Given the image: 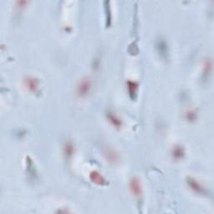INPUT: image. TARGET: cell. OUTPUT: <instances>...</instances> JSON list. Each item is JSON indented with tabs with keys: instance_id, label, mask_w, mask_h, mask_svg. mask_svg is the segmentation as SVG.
<instances>
[{
	"instance_id": "cell-7",
	"label": "cell",
	"mask_w": 214,
	"mask_h": 214,
	"mask_svg": "<svg viewBox=\"0 0 214 214\" xmlns=\"http://www.w3.org/2000/svg\"><path fill=\"white\" fill-rule=\"evenodd\" d=\"M65 153H66V155H68V156L72 155V153H73V146H71V144L68 143V144L66 145V146H65Z\"/></svg>"
},
{
	"instance_id": "cell-3",
	"label": "cell",
	"mask_w": 214,
	"mask_h": 214,
	"mask_svg": "<svg viewBox=\"0 0 214 214\" xmlns=\"http://www.w3.org/2000/svg\"><path fill=\"white\" fill-rule=\"evenodd\" d=\"M91 178L93 182H96L98 184H102L103 182H104V179L102 177V176H101L100 173H98V172H93L91 173Z\"/></svg>"
},
{
	"instance_id": "cell-6",
	"label": "cell",
	"mask_w": 214,
	"mask_h": 214,
	"mask_svg": "<svg viewBox=\"0 0 214 214\" xmlns=\"http://www.w3.org/2000/svg\"><path fill=\"white\" fill-rule=\"evenodd\" d=\"M173 153H174V157L175 158H181L182 155H183V150L180 146L179 147H176L175 149H174V152Z\"/></svg>"
},
{
	"instance_id": "cell-5",
	"label": "cell",
	"mask_w": 214,
	"mask_h": 214,
	"mask_svg": "<svg viewBox=\"0 0 214 214\" xmlns=\"http://www.w3.org/2000/svg\"><path fill=\"white\" fill-rule=\"evenodd\" d=\"M110 121H112V122H113V125L115 126V127H120L121 122H120V119H119L117 116H114V115H111L110 117Z\"/></svg>"
},
{
	"instance_id": "cell-4",
	"label": "cell",
	"mask_w": 214,
	"mask_h": 214,
	"mask_svg": "<svg viewBox=\"0 0 214 214\" xmlns=\"http://www.w3.org/2000/svg\"><path fill=\"white\" fill-rule=\"evenodd\" d=\"M26 85L29 90H31V91H35L36 89H37V87H38V82L34 78H29L27 79Z\"/></svg>"
},
{
	"instance_id": "cell-2",
	"label": "cell",
	"mask_w": 214,
	"mask_h": 214,
	"mask_svg": "<svg viewBox=\"0 0 214 214\" xmlns=\"http://www.w3.org/2000/svg\"><path fill=\"white\" fill-rule=\"evenodd\" d=\"M130 190L135 196L139 197L141 195V187L139 180L137 178H133L130 182Z\"/></svg>"
},
{
	"instance_id": "cell-1",
	"label": "cell",
	"mask_w": 214,
	"mask_h": 214,
	"mask_svg": "<svg viewBox=\"0 0 214 214\" xmlns=\"http://www.w3.org/2000/svg\"><path fill=\"white\" fill-rule=\"evenodd\" d=\"M91 88V82L89 79H84L80 82L77 88L78 95L80 96H84L89 93Z\"/></svg>"
}]
</instances>
